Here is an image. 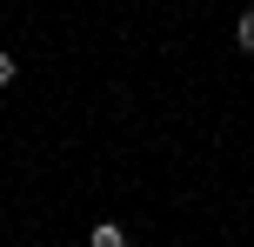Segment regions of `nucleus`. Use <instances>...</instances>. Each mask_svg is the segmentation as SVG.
I'll return each instance as SVG.
<instances>
[{"mask_svg":"<svg viewBox=\"0 0 254 247\" xmlns=\"http://www.w3.org/2000/svg\"><path fill=\"white\" fill-rule=\"evenodd\" d=\"M87 247H127V234H121L114 221H101V227H94V234H87Z\"/></svg>","mask_w":254,"mask_h":247,"instance_id":"f257e3e1","label":"nucleus"},{"mask_svg":"<svg viewBox=\"0 0 254 247\" xmlns=\"http://www.w3.org/2000/svg\"><path fill=\"white\" fill-rule=\"evenodd\" d=\"M234 40H241V53H254V7L241 13V27H234Z\"/></svg>","mask_w":254,"mask_h":247,"instance_id":"f03ea898","label":"nucleus"},{"mask_svg":"<svg viewBox=\"0 0 254 247\" xmlns=\"http://www.w3.org/2000/svg\"><path fill=\"white\" fill-rule=\"evenodd\" d=\"M7 80H13V53H0V87H7Z\"/></svg>","mask_w":254,"mask_h":247,"instance_id":"7ed1b4c3","label":"nucleus"}]
</instances>
